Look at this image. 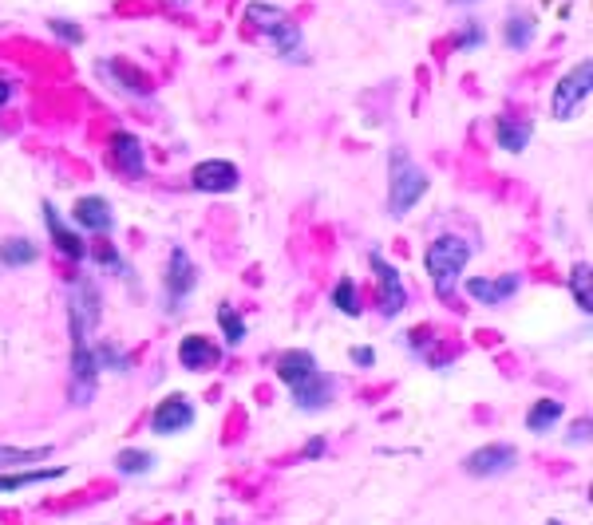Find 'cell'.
<instances>
[{"mask_svg":"<svg viewBox=\"0 0 593 525\" xmlns=\"http://www.w3.org/2000/svg\"><path fill=\"white\" fill-rule=\"evenodd\" d=\"M471 261V245L463 237H435L423 253V265H427V277H432V289L439 301H451L459 289V277Z\"/></svg>","mask_w":593,"mask_h":525,"instance_id":"obj_1","label":"cell"},{"mask_svg":"<svg viewBox=\"0 0 593 525\" xmlns=\"http://www.w3.org/2000/svg\"><path fill=\"white\" fill-rule=\"evenodd\" d=\"M245 20L254 24L261 36H265V40L273 44V52H277L281 59H305L301 28H296V20L285 8H277V5H249Z\"/></svg>","mask_w":593,"mask_h":525,"instance_id":"obj_2","label":"cell"},{"mask_svg":"<svg viewBox=\"0 0 593 525\" xmlns=\"http://www.w3.org/2000/svg\"><path fill=\"white\" fill-rule=\"evenodd\" d=\"M427 194V174L408 159V150H391V170H388V210L391 218H403L415 201Z\"/></svg>","mask_w":593,"mask_h":525,"instance_id":"obj_3","label":"cell"},{"mask_svg":"<svg viewBox=\"0 0 593 525\" xmlns=\"http://www.w3.org/2000/svg\"><path fill=\"white\" fill-rule=\"evenodd\" d=\"M589 88H593V59H581V64L554 88V103H550L554 118H562V123L566 118H574L577 107L589 99Z\"/></svg>","mask_w":593,"mask_h":525,"instance_id":"obj_4","label":"cell"},{"mask_svg":"<svg viewBox=\"0 0 593 525\" xmlns=\"http://www.w3.org/2000/svg\"><path fill=\"white\" fill-rule=\"evenodd\" d=\"M95 324H99V293L91 281L71 284V301H68V328L71 340H91Z\"/></svg>","mask_w":593,"mask_h":525,"instance_id":"obj_5","label":"cell"},{"mask_svg":"<svg viewBox=\"0 0 593 525\" xmlns=\"http://www.w3.org/2000/svg\"><path fill=\"white\" fill-rule=\"evenodd\" d=\"M99 384V364H95L91 340H71V403L88 407Z\"/></svg>","mask_w":593,"mask_h":525,"instance_id":"obj_6","label":"cell"},{"mask_svg":"<svg viewBox=\"0 0 593 525\" xmlns=\"http://www.w3.org/2000/svg\"><path fill=\"white\" fill-rule=\"evenodd\" d=\"M518 462V450L510 443H491V447H479L474 455L463 458V470L471 474V479H498V474L515 470Z\"/></svg>","mask_w":593,"mask_h":525,"instance_id":"obj_7","label":"cell"},{"mask_svg":"<svg viewBox=\"0 0 593 525\" xmlns=\"http://www.w3.org/2000/svg\"><path fill=\"white\" fill-rule=\"evenodd\" d=\"M194 403H190L186 396H166L159 407L151 411V431L154 435H178V431H186V427H194Z\"/></svg>","mask_w":593,"mask_h":525,"instance_id":"obj_8","label":"cell"},{"mask_svg":"<svg viewBox=\"0 0 593 525\" xmlns=\"http://www.w3.org/2000/svg\"><path fill=\"white\" fill-rule=\"evenodd\" d=\"M237 166L225 162V159H206L198 162L194 170H190V186L202 190V194H230V190H237Z\"/></svg>","mask_w":593,"mask_h":525,"instance_id":"obj_9","label":"cell"},{"mask_svg":"<svg viewBox=\"0 0 593 525\" xmlns=\"http://www.w3.org/2000/svg\"><path fill=\"white\" fill-rule=\"evenodd\" d=\"M368 265H372L376 273V289H380V313L384 316H400L403 313V304H408V293H403V281H400V273L388 265L380 253L368 257Z\"/></svg>","mask_w":593,"mask_h":525,"instance_id":"obj_10","label":"cell"},{"mask_svg":"<svg viewBox=\"0 0 593 525\" xmlns=\"http://www.w3.org/2000/svg\"><path fill=\"white\" fill-rule=\"evenodd\" d=\"M194 289H198L194 261H190L186 249H171V269H166V293H171V304H182Z\"/></svg>","mask_w":593,"mask_h":525,"instance_id":"obj_11","label":"cell"},{"mask_svg":"<svg viewBox=\"0 0 593 525\" xmlns=\"http://www.w3.org/2000/svg\"><path fill=\"white\" fill-rule=\"evenodd\" d=\"M111 159H115L119 170L130 174V178L147 174V154H142V142L130 135V130H115L111 135Z\"/></svg>","mask_w":593,"mask_h":525,"instance_id":"obj_12","label":"cell"},{"mask_svg":"<svg viewBox=\"0 0 593 525\" xmlns=\"http://www.w3.org/2000/svg\"><path fill=\"white\" fill-rule=\"evenodd\" d=\"M44 225H47V233H52V245H56L64 257H71V261H83V257H88V242H83L79 233L68 230L64 218L56 213L52 201H44Z\"/></svg>","mask_w":593,"mask_h":525,"instance_id":"obj_13","label":"cell"},{"mask_svg":"<svg viewBox=\"0 0 593 525\" xmlns=\"http://www.w3.org/2000/svg\"><path fill=\"white\" fill-rule=\"evenodd\" d=\"M71 218H76V225H83V230H91V233H111V230H115L111 206H107L99 194L79 198L76 206H71Z\"/></svg>","mask_w":593,"mask_h":525,"instance_id":"obj_14","label":"cell"},{"mask_svg":"<svg viewBox=\"0 0 593 525\" xmlns=\"http://www.w3.org/2000/svg\"><path fill=\"white\" fill-rule=\"evenodd\" d=\"M178 364H182L186 372H210V367L222 364V352L213 348L206 336H182V344H178Z\"/></svg>","mask_w":593,"mask_h":525,"instance_id":"obj_15","label":"cell"},{"mask_svg":"<svg viewBox=\"0 0 593 525\" xmlns=\"http://www.w3.org/2000/svg\"><path fill=\"white\" fill-rule=\"evenodd\" d=\"M317 372H320V367H317V355H313V352H301V348L285 352L281 360H277V379H281V384H289L293 391L305 387Z\"/></svg>","mask_w":593,"mask_h":525,"instance_id":"obj_16","label":"cell"},{"mask_svg":"<svg viewBox=\"0 0 593 525\" xmlns=\"http://www.w3.org/2000/svg\"><path fill=\"white\" fill-rule=\"evenodd\" d=\"M518 277L515 273H506V277H494V281H486V277H471L467 281V293L474 296V301H483V304H491V308H498V304H506L510 296L518 293Z\"/></svg>","mask_w":593,"mask_h":525,"instance_id":"obj_17","label":"cell"},{"mask_svg":"<svg viewBox=\"0 0 593 525\" xmlns=\"http://www.w3.org/2000/svg\"><path fill=\"white\" fill-rule=\"evenodd\" d=\"M530 135H534V127L526 123V118H510V115H503V118H494V142L503 150H510V154H522L530 147Z\"/></svg>","mask_w":593,"mask_h":525,"instance_id":"obj_18","label":"cell"},{"mask_svg":"<svg viewBox=\"0 0 593 525\" xmlns=\"http://www.w3.org/2000/svg\"><path fill=\"white\" fill-rule=\"evenodd\" d=\"M332 396H337V384H332V379H325L320 372H317L313 379H308L305 387H296V391H293L296 407L308 411V415H313V411H325L328 403H332Z\"/></svg>","mask_w":593,"mask_h":525,"instance_id":"obj_19","label":"cell"},{"mask_svg":"<svg viewBox=\"0 0 593 525\" xmlns=\"http://www.w3.org/2000/svg\"><path fill=\"white\" fill-rule=\"evenodd\" d=\"M64 479V467H36V470H24V474H0V494H16V490H28L36 482H56Z\"/></svg>","mask_w":593,"mask_h":525,"instance_id":"obj_20","label":"cell"},{"mask_svg":"<svg viewBox=\"0 0 593 525\" xmlns=\"http://www.w3.org/2000/svg\"><path fill=\"white\" fill-rule=\"evenodd\" d=\"M36 257H40V245L28 242V237H8V242H0V265H8V269L32 265Z\"/></svg>","mask_w":593,"mask_h":525,"instance_id":"obj_21","label":"cell"},{"mask_svg":"<svg viewBox=\"0 0 593 525\" xmlns=\"http://www.w3.org/2000/svg\"><path fill=\"white\" fill-rule=\"evenodd\" d=\"M562 411H566V407H562L557 399H538V403H534V407L526 411V431H530V435H546L557 419H562Z\"/></svg>","mask_w":593,"mask_h":525,"instance_id":"obj_22","label":"cell"},{"mask_svg":"<svg viewBox=\"0 0 593 525\" xmlns=\"http://www.w3.org/2000/svg\"><path fill=\"white\" fill-rule=\"evenodd\" d=\"M99 76H111L119 88L130 95H151V79L142 76V71H130L127 64H99Z\"/></svg>","mask_w":593,"mask_h":525,"instance_id":"obj_23","label":"cell"},{"mask_svg":"<svg viewBox=\"0 0 593 525\" xmlns=\"http://www.w3.org/2000/svg\"><path fill=\"white\" fill-rule=\"evenodd\" d=\"M534 36H538V20L530 16V12H515V16L506 20V44L510 47H530L534 44Z\"/></svg>","mask_w":593,"mask_h":525,"instance_id":"obj_24","label":"cell"},{"mask_svg":"<svg viewBox=\"0 0 593 525\" xmlns=\"http://www.w3.org/2000/svg\"><path fill=\"white\" fill-rule=\"evenodd\" d=\"M115 470L119 474H135V479H142V474H151L154 470V455L151 450H135V447H127V450H119L115 455Z\"/></svg>","mask_w":593,"mask_h":525,"instance_id":"obj_25","label":"cell"},{"mask_svg":"<svg viewBox=\"0 0 593 525\" xmlns=\"http://www.w3.org/2000/svg\"><path fill=\"white\" fill-rule=\"evenodd\" d=\"M569 289H574V301L581 313H593V293H589V261H577L574 273H569Z\"/></svg>","mask_w":593,"mask_h":525,"instance_id":"obj_26","label":"cell"},{"mask_svg":"<svg viewBox=\"0 0 593 525\" xmlns=\"http://www.w3.org/2000/svg\"><path fill=\"white\" fill-rule=\"evenodd\" d=\"M218 328L230 348H237V344L245 340V320L237 316V308H230V304H218Z\"/></svg>","mask_w":593,"mask_h":525,"instance_id":"obj_27","label":"cell"},{"mask_svg":"<svg viewBox=\"0 0 593 525\" xmlns=\"http://www.w3.org/2000/svg\"><path fill=\"white\" fill-rule=\"evenodd\" d=\"M47 455H52V447H28V450L0 447V470H5V467H28V462H40Z\"/></svg>","mask_w":593,"mask_h":525,"instance_id":"obj_28","label":"cell"},{"mask_svg":"<svg viewBox=\"0 0 593 525\" xmlns=\"http://www.w3.org/2000/svg\"><path fill=\"white\" fill-rule=\"evenodd\" d=\"M332 304H337L344 316H360V293H356V281L344 277L337 289H332Z\"/></svg>","mask_w":593,"mask_h":525,"instance_id":"obj_29","label":"cell"},{"mask_svg":"<svg viewBox=\"0 0 593 525\" xmlns=\"http://www.w3.org/2000/svg\"><path fill=\"white\" fill-rule=\"evenodd\" d=\"M95 364H99V372H119L123 376L130 367V355L123 348H115V344H103V348H95Z\"/></svg>","mask_w":593,"mask_h":525,"instance_id":"obj_30","label":"cell"},{"mask_svg":"<svg viewBox=\"0 0 593 525\" xmlns=\"http://www.w3.org/2000/svg\"><path fill=\"white\" fill-rule=\"evenodd\" d=\"M486 44V32H483V24L479 20H463V28H459V40L455 47L459 52H474V47H483Z\"/></svg>","mask_w":593,"mask_h":525,"instance_id":"obj_31","label":"cell"},{"mask_svg":"<svg viewBox=\"0 0 593 525\" xmlns=\"http://www.w3.org/2000/svg\"><path fill=\"white\" fill-rule=\"evenodd\" d=\"M47 28H52L59 40H68V44H83V28L76 20H64V16H52L47 20Z\"/></svg>","mask_w":593,"mask_h":525,"instance_id":"obj_32","label":"cell"},{"mask_svg":"<svg viewBox=\"0 0 593 525\" xmlns=\"http://www.w3.org/2000/svg\"><path fill=\"white\" fill-rule=\"evenodd\" d=\"M95 261H99V265H103V269H115V273H127V265H123V261H119V253H115V249H111V245H103V249H95Z\"/></svg>","mask_w":593,"mask_h":525,"instance_id":"obj_33","label":"cell"},{"mask_svg":"<svg viewBox=\"0 0 593 525\" xmlns=\"http://www.w3.org/2000/svg\"><path fill=\"white\" fill-rule=\"evenodd\" d=\"M569 443H581V447H586V443H589V419H581V423H574V431H569Z\"/></svg>","mask_w":593,"mask_h":525,"instance_id":"obj_34","label":"cell"},{"mask_svg":"<svg viewBox=\"0 0 593 525\" xmlns=\"http://www.w3.org/2000/svg\"><path fill=\"white\" fill-rule=\"evenodd\" d=\"M352 364L372 367V364H376V352H372V348H352Z\"/></svg>","mask_w":593,"mask_h":525,"instance_id":"obj_35","label":"cell"},{"mask_svg":"<svg viewBox=\"0 0 593 525\" xmlns=\"http://www.w3.org/2000/svg\"><path fill=\"white\" fill-rule=\"evenodd\" d=\"M317 455H325V438H313V443L305 447V458H317Z\"/></svg>","mask_w":593,"mask_h":525,"instance_id":"obj_36","label":"cell"},{"mask_svg":"<svg viewBox=\"0 0 593 525\" xmlns=\"http://www.w3.org/2000/svg\"><path fill=\"white\" fill-rule=\"evenodd\" d=\"M8 99H12V83H8L5 76H0V107H5Z\"/></svg>","mask_w":593,"mask_h":525,"instance_id":"obj_37","label":"cell"},{"mask_svg":"<svg viewBox=\"0 0 593 525\" xmlns=\"http://www.w3.org/2000/svg\"><path fill=\"white\" fill-rule=\"evenodd\" d=\"M171 5H178V8H186V5H190V0H171Z\"/></svg>","mask_w":593,"mask_h":525,"instance_id":"obj_38","label":"cell"},{"mask_svg":"<svg viewBox=\"0 0 593 525\" xmlns=\"http://www.w3.org/2000/svg\"><path fill=\"white\" fill-rule=\"evenodd\" d=\"M451 5H474V0H451Z\"/></svg>","mask_w":593,"mask_h":525,"instance_id":"obj_39","label":"cell"}]
</instances>
